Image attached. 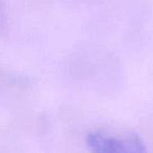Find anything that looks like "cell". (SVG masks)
Here are the masks:
<instances>
[{
	"label": "cell",
	"mask_w": 153,
	"mask_h": 153,
	"mask_svg": "<svg viewBox=\"0 0 153 153\" xmlns=\"http://www.w3.org/2000/svg\"><path fill=\"white\" fill-rule=\"evenodd\" d=\"M86 144L96 153H143L146 151L144 143L135 133L115 135L97 131L87 135Z\"/></svg>",
	"instance_id": "obj_1"
}]
</instances>
